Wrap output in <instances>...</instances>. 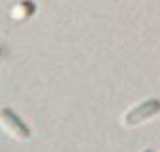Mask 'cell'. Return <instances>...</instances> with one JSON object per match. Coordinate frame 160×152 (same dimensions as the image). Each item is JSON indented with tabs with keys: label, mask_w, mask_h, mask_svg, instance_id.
<instances>
[{
	"label": "cell",
	"mask_w": 160,
	"mask_h": 152,
	"mask_svg": "<svg viewBox=\"0 0 160 152\" xmlns=\"http://www.w3.org/2000/svg\"><path fill=\"white\" fill-rule=\"evenodd\" d=\"M0 127L17 141H27L31 137V129L27 127V124L8 107H0Z\"/></svg>",
	"instance_id": "6da1fadb"
},
{
	"label": "cell",
	"mask_w": 160,
	"mask_h": 152,
	"mask_svg": "<svg viewBox=\"0 0 160 152\" xmlns=\"http://www.w3.org/2000/svg\"><path fill=\"white\" fill-rule=\"evenodd\" d=\"M158 112H160V99H147L141 105L133 107L128 114H124L122 116V126L124 127H135L139 124L151 120Z\"/></svg>",
	"instance_id": "7a4b0ae2"
},
{
	"label": "cell",
	"mask_w": 160,
	"mask_h": 152,
	"mask_svg": "<svg viewBox=\"0 0 160 152\" xmlns=\"http://www.w3.org/2000/svg\"><path fill=\"white\" fill-rule=\"evenodd\" d=\"M139 152H154L152 148H143V150H139Z\"/></svg>",
	"instance_id": "3957f363"
}]
</instances>
